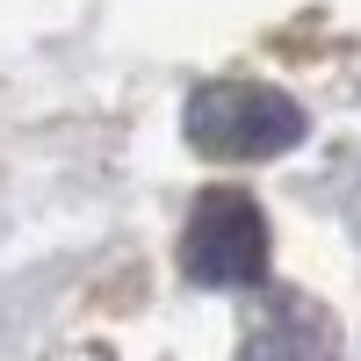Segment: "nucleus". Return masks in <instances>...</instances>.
Masks as SVG:
<instances>
[{"instance_id":"f257e3e1","label":"nucleus","mask_w":361,"mask_h":361,"mask_svg":"<svg viewBox=\"0 0 361 361\" xmlns=\"http://www.w3.org/2000/svg\"><path fill=\"white\" fill-rule=\"evenodd\" d=\"M180 137H188V152L217 166H260L296 152L311 137V116L275 80H202L180 102Z\"/></svg>"},{"instance_id":"f03ea898","label":"nucleus","mask_w":361,"mask_h":361,"mask_svg":"<svg viewBox=\"0 0 361 361\" xmlns=\"http://www.w3.org/2000/svg\"><path fill=\"white\" fill-rule=\"evenodd\" d=\"M267 260H275V238L260 202L246 188H202L180 224V275L202 289H253L267 282Z\"/></svg>"}]
</instances>
